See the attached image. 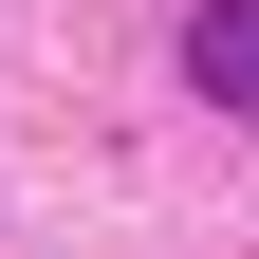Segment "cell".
I'll list each match as a JSON object with an SVG mask.
<instances>
[{
  "label": "cell",
  "instance_id": "cell-1",
  "mask_svg": "<svg viewBox=\"0 0 259 259\" xmlns=\"http://www.w3.org/2000/svg\"><path fill=\"white\" fill-rule=\"evenodd\" d=\"M185 74H204L222 111H259V0H204V19H185Z\"/></svg>",
  "mask_w": 259,
  "mask_h": 259
}]
</instances>
